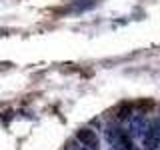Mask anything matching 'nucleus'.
<instances>
[{
    "mask_svg": "<svg viewBox=\"0 0 160 150\" xmlns=\"http://www.w3.org/2000/svg\"><path fill=\"white\" fill-rule=\"evenodd\" d=\"M148 128V120L144 114H134L130 118V136H142Z\"/></svg>",
    "mask_w": 160,
    "mask_h": 150,
    "instance_id": "nucleus-2",
    "label": "nucleus"
},
{
    "mask_svg": "<svg viewBox=\"0 0 160 150\" xmlns=\"http://www.w3.org/2000/svg\"><path fill=\"white\" fill-rule=\"evenodd\" d=\"M76 138L84 144V146H88V148H92V150H98V136H96V132H94V130L80 128L78 132H76Z\"/></svg>",
    "mask_w": 160,
    "mask_h": 150,
    "instance_id": "nucleus-3",
    "label": "nucleus"
},
{
    "mask_svg": "<svg viewBox=\"0 0 160 150\" xmlns=\"http://www.w3.org/2000/svg\"><path fill=\"white\" fill-rule=\"evenodd\" d=\"M142 144L146 150H158L160 146V120L158 118L148 122L146 132L142 134Z\"/></svg>",
    "mask_w": 160,
    "mask_h": 150,
    "instance_id": "nucleus-1",
    "label": "nucleus"
},
{
    "mask_svg": "<svg viewBox=\"0 0 160 150\" xmlns=\"http://www.w3.org/2000/svg\"><path fill=\"white\" fill-rule=\"evenodd\" d=\"M134 150H140V148H134Z\"/></svg>",
    "mask_w": 160,
    "mask_h": 150,
    "instance_id": "nucleus-8",
    "label": "nucleus"
},
{
    "mask_svg": "<svg viewBox=\"0 0 160 150\" xmlns=\"http://www.w3.org/2000/svg\"><path fill=\"white\" fill-rule=\"evenodd\" d=\"M130 112H132V104H130L128 100H122V102H118L116 106H114L112 118L114 120H126L130 116Z\"/></svg>",
    "mask_w": 160,
    "mask_h": 150,
    "instance_id": "nucleus-4",
    "label": "nucleus"
},
{
    "mask_svg": "<svg viewBox=\"0 0 160 150\" xmlns=\"http://www.w3.org/2000/svg\"><path fill=\"white\" fill-rule=\"evenodd\" d=\"M122 134V130L120 128H116V126H108V130H106V138H108V142H116L118 140V136Z\"/></svg>",
    "mask_w": 160,
    "mask_h": 150,
    "instance_id": "nucleus-6",
    "label": "nucleus"
},
{
    "mask_svg": "<svg viewBox=\"0 0 160 150\" xmlns=\"http://www.w3.org/2000/svg\"><path fill=\"white\" fill-rule=\"evenodd\" d=\"M90 6H94V0H78V4H74V10L80 12V10H86Z\"/></svg>",
    "mask_w": 160,
    "mask_h": 150,
    "instance_id": "nucleus-7",
    "label": "nucleus"
},
{
    "mask_svg": "<svg viewBox=\"0 0 160 150\" xmlns=\"http://www.w3.org/2000/svg\"><path fill=\"white\" fill-rule=\"evenodd\" d=\"M112 146H114V150H134L132 140H130V138H128V134H124V132L118 136V140L112 144Z\"/></svg>",
    "mask_w": 160,
    "mask_h": 150,
    "instance_id": "nucleus-5",
    "label": "nucleus"
}]
</instances>
